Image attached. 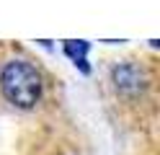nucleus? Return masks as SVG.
Segmentation results:
<instances>
[{
	"label": "nucleus",
	"mask_w": 160,
	"mask_h": 155,
	"mask_svg": "<svg viewBox=\"0 0 160 155\" xmlns=\"http://www.w3.org/2000/svg\"><path fill=\"white\" fill-rule=\"evenodd\" d=\"M0 90L13 106L31 109L42 96V78H39L36 67H31L28 62L13 59L0 72Z\"/></svg>",
	"instance_id": "f257e3e1"
},
{
	"label": "nucleus",
	"mask_w": 160,
	"mask_h": 155,
	"mask_svg": "<svg viewBox=\"0 0 160 155\" xmlns=\"http://www.w3.org/2000/svg\"><path fill=\"white\" fill-rule=\"evenodd\" d=\"M114 80H116L119 88H129V85H134V83L142 85V72H139L134 65H122V67L114 70Z\"/></svg>",
	"instance_id": "f03ea898"
},
{
	"label": "nucleus",
	"mask_w": 160,
	"mask_h": 155,
	"mask_svg": "<svg viewBox=\"0 0 160 155\" xmlns=\"http://www.w3.org/2000/svg\"><path fill=\"white\" fill-rule=\"evenodd\" d=\"M88 41H65V52L67 57L75 62V65H80V70L88 72V62H85V52H88Z\"/></svg>",
	"instance_id": "7ed1b4c3"
}]
</instances>
